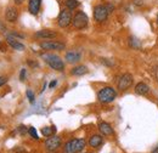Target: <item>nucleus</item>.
<instances>
[{
  "mask_svg": "<svg viewBox=\"0 0 158 153\" xmlns=\"http://www.w3.org/2000/svg\"><path fill=\"white\" fill-rule=\"evenodd\" d=\"M129 46L131 49H140L141 48V41L135 37H130L129 38Z\"/></svg>",
  "mask_w": 158,
  "mask_h": 153,
  "instance_id": "20",
  "label": "nucleus"
},
{
  "mask_svg": "<svg viewBox=\"0 0 158 153\" xmlns=\"http://www.w3.org/2000/svg\"><path fill=\"white\" fill-rule=\"evenodd\" d=\"M148 91H150V88H148V85L146 84V83H143V81H140L136 85H135V93L138 94V95H147L148 94Z\"/></svg>",
  "mask_w": 158,
  "mask_h": 153,
  "instance_id": "14",
  "label": "nucleus"
},
{
  "mask_svg": "<svg viewBox=\"0 0 158 153\" xmlns=\"http://www.w3.org/2000/svg\"><path fill=\"white\" fill-rule=\"evenodd\" d=\"M40 5H41V0H29L28 2V10L32 15H37L40 10Z\"/></svg>",
  "mask_w": 158,
  "mask_h": 153,
  "instance_id": "13",
  "label": "nucleus"
},
{
  "mask_svg": "<svg viewBox=\"0 0 158 153\" xmlns=\"http://www.w3.org/2000/svg\"><path fill=\"white\" fill-rule=\"evenodd\" d=\"M99 130L100 133L103 135V136H110V135H113V129L112 126L106 123V122H101L99 124Z\"/></svg>",
  "mask_w": 158,
  "mask_h": 153,
  "instance_id": "12",
  "label": "nucleus"
},
{
  "mask_svg": "<svg viewBox=\"0 0 158 153\" xmlns=\"http://www.w3.org/2000/svg\"><path fill=\"white\" fill-rule=\"evenodd\" d=\"M88 72H89L88 67H86V66H83V64H80V66H76V67L71 71L72 76H84V74H86Z\"/></svg>",
  "mask_w": 158,
  "mask_h": 153,
  "instance_id": "18",
  "label": "nucleus"
},
{
  "mask_svg": "<svg viewBox=\"0 0 158 153\" xmlns=\"http://www.w3.org/2000/svg\"><path fill=\"white\" fill-rule=\"evenodd\" d=\"M56 84H57V81H56V80H52V81L49 84V88H50V89H52V88H55V86H56Z\"/></svg>",
  "mask_w": 158,
  "mask_h": 153,
  "instance_id": "28",
  "label": "nucleus"
},
{
  "mask_svg": "<svg viewBox=\"0 0 158 153\" xmlns=\"http://www.w3.org/2000/svg\"><path fill=\"white\" fill-rule=\"evenodd\" d=\"M88 22H89V19L86 16L85 12L83 11H78L76 12V15L73 16L72 19V23H73V27L77 28V29H83L88 26Z\"/></svg>",
  "mask_w": 158,
  "mask_h": 153,
  "instance_id": "4",
  "label": "nucleus"
},
{
  "mask_svg": "<svg viewBox=\"0 0 158 153\" xmlns=\"http://www.w3.org/2000/svg\"><path fill=\"white\" fill-rule=\"evenodd\" d=\"M35 37L40 39H54L57 37V33L54 32V31H50V29H41V31H38L35 33Z\"/></svg>",
  "mask_w": 158,
  "mask_h": 153,
  "instance_id": "11",
  "label": "nucleus"
},
{
  "mask_svg": "<svg viewBox=\"0 0 158 153\" xmlns=\"http://www.w3.org/2000/svg\"><path fill=\"white\" fill-rule=\"evenodd\" d=\"M5 17L9 22H15L17 17H19V14H17V10L15 7H9L6 10V14H5Z\"/></svg>",
  "mask_w": 158,
  "mask_h": 153,
  "instance_id": "17",
  "label": "nucleus"
},
{
  "mask_svg": "<svg viewBox=\"0 0 158 153\" xmlns=\"http://www.w3.org/2000/svg\"><path fill=\"white\" fill-rule=\"evenodd\" d=\"M6 81H7V78H5V76H0V86H2Z\"/></svg>",
  "mask_w": 158,
  "mask_h": 153,
  "instance_id": "27",
  "label": "nucleus"
},
{
  "mask_svg": "<svg viewBox=\"0 0 158 153\" xmlns=\"http://www.w3.org/2000/svg\"><path fill=\"white\" fill-rule=\"evenodd\" d=\"M116 97H117V93L111 86H105L98 93V98L102 103H110V102L114 101Z\"/></svg>",
  "mask_w": 158,
  "mask_h": 153,
  "instance_id": "3",
  "label": "nucleus"
},
{
  "mask_svg": "<svg viewBox=\"0 0 158 153\" xmlns=\"http://www.w3.org/2000/svg\"><path fill=\"white\" fill-rule=\"evenodd\" d=\"M101 62H102L103 64H106V66H110V67H111V66H113V62H112V61H110L108 58H101Z\"/></svg>",
  "mask_w": 158,
  "mask_h": 153,
  "instance_id": "24",
  "label": "nucleus"
},
{
  "mask_svg": "<svg viewBox=\"0 0 158 153\" xmlns=\"http://www.w3.org/2000/svg\"><path fill=\"white\" fill-rule=\"evenodd\" d=\"M131 84H133V76L130 73H124L118 80V89L120 91L128 90L131 86Z\"/></svg>",
  "mask_w": 158,
  "mask_h": 153,
  "instance_id": "7",
  "label": "nucleus"
},
{
  "mask_svg": "<svg viewBox=\"0 0 158 153\" xmlns=\"http://www.w3.org/2000/svg\"><path fill=\"white\" fill-rule=\"evenodd\" d=\"M0 29H4V27H2V24L0 23Z\"/></svg>",
  "mask_w": 158,
  "mask_h": 153,
  "instance_id": "33",
  "label": "nucleus"
},
{
  "mask_svg": "<svg viewBox=\"0 0 158 153\" xmlns=\"http://www.w3.org/2000/svg\"><path fill=\"white\" fill-rule=\"evenodd\" d=\"M40 48L43 50H63L66 48V45L60 41H54V40H49V41H43L40 43Z\"/></svg>",
  "mask_w": 158,
  "mask_h": 153,
  "instance_id": "9",
  "label": "nucleus"
},
{
  "mask_svg": "<svg viewBox=\"0 0 158 153\" xmlns=\"http://www.w3.org/2000/svg\"><path fill=\"white\" fill-rule=\"evenodd\" d=\"M85 140L84 139H73L71 141H68L64 147H63V152L64 153H79L80 151L84 150L85 147Z\"/></svg>",
  "mask_w": 158,
  "mask_h": 153,
  "instance_id": "2",
  "label": "nucleus"
},
{
  "mask_svg": "<svg viewBox=\"0 0 158 153\" xmlns=\"http://www.w3.org/2000/svg\"><path fill=\"white\" fill-rule=\"evenodd\" d=\"M134 4H136L139 6H141V5H143V2L141 1V0H134Z\"/></svg>",
  "mask_w": 158,
  "mask_h": 153,
  "instance_id": "30",
  "label": "nucleus"
},
{
  "mask_svg": "<svg viewBox=\"0 0 158 153\" xmlns=\"http://www.w3.org/2000/svg\"><path fill=\"white\" fill-rule=\"evenodd\" d=\"M61 142H62V141H61V137H60V136L52 135V136H50V137L45 141V147H46L48 151L54 152V151H56L60 146H61Z\"/></svg>",
  "mask_w": 158,
  "mask_h": 153,
  "instance_id": "8",
  "label": "nucleus"
},
{
  "mask_svg": "<svg viewBox=\"0 0 158 153\" xmlns=\"http://www.w3.org/2000/svg\"><path fill=\"white\" fill-rule=\"evenodd\" d=\"M28 133H29V135H31V136H32L33 139H35V140H39V136H38V133H37L35 128L31 126V128L28 129Z\"/></svg>",
  "mask_w": 158,
  "mask_h": 153,
  "instance_id": "22",
  "label": "nucleus"
},
{
  "mask_svg": "<svg viewBox=\"0 0 158 153\" xmlns=\"http://www.w3.org/2000/svg\"><path fill=\"white\" fill-rule=\"evenodd\" d=\"M26 73H27V72H26V69H24V68H22V69H21V73H20L21 81H23V80L26 79Z\"/></svg>",
  "mask_w": 158,
  "mask_h": 153,
  "instance_id": "25",
  "label": "nucleus"
},
{
  "mask_svg": "<svg viewBox=\"0 0 158 153\" xmlns=\"http://www.w3.org/2000/svg\"><path fill=\"white\" fill-rule=\"evenodd\" d=\"M41 57L44 58V61L52 69L59 71V72H62L64 69V63L61 60V57H59L57 55H54V54H44V55H41Z\"/></svg>",
  "mask_w": 158,
  "mask_h": 153,
  "instance_id": "1",
  "label": "nucleus"
},
{
  "mask_svg": "<svg viewBox=\"0 0 158 153\" xmlns=\"http://www.w3.org/2000/svg\"><path fill=\"white\" fill-rule=\"evenodd\" d=\"M80 58H81V54L78 51H69L66 54V61L68 63H76L80 61Z\"/></svg>",
  "mask_w": 158,
  "mask_h": 153,
  "instance_id": "15",
  "label": "nucleus"
},
{
  "mask_svg": "<svg viewBox=\"0 0 158 153\" xmlns=\"http://www.w3.org/2000/svg\"><path fill=\"white\" fill-rule=\"evenodd\" d=\"M6 41H7V44H9L12 49H15V50H17V51H23V50H24V45H23L22 43H20L15 37L10 35V34L6 37Z\"/></svg>",
  "mask_w": 158,
  "mask_h": 153,
  "instance_id": "10",
  "label": "nucleus"
},
{
  "mask_svg": "<svg viewBox=\"0 0 158 153\" xmlns=\"http://www.w3.org/2000/svg\"><path fill=\"white\" fill-rule=\"evenodd\" d=\"M26 94H27V97H28V101H29L31 103H34V98H35V97H34V93H33L32 90H27Z\"/></svg>",
  "mask_w": 158,
  "mask_h": 153,
  "instance_id": "23",
  "label": "nucleus"
},
{
  "mask_svg": "<svg viewBox=\"0 0 158 153\" xmlns=\"http://www.w3.org/2000/svg\"><path fill=\"white\" fill-rule=\"evenodd\" d=\"M103 142V137L101 135H93L90 139H89V145L93 147V148H98L102 145Z\"/></svg>",
  "mask_w": 158,
  "mask_h": 153,
  "instance_id": "16",
  "label": "nucleus"
},
{
  "mask_svg": "<svg viewBox=\"0 0 158 153\" xmlns=\"http://www.w3.org/2000/svg\"><path fill=\"white\" fill-rule=\"evenodd\" d=\"M108 14H110V11L107 10L106 5H96L94 7V19L99 23L105 22L108 17Z\"/></svg>",
  "mask_w": 158,
  "mask_h": 153,
  "instance_id": "5",
  "label": "nucleus"
},
{
  "mask_svg": "<svg viewBox=\"0 0 158 153\" xmlns=\"http://www.w3.org/2000/svg\"><path fill=\"white\" fill-rule=\"evenodd\" d=\"M156 21H157V24H158V15H157V19H156Z\"/></svg>",
  "mask_w": 158,
  "mask_h": 153,
  "instance_id": "34",
  "label": "nucleus"
},
{
  "mask_svg": "<svg viewBox=\"0 0 158 153\" xmlns=\"http://www.w3.org/2000/svg\"><path fill=\"white\" fill-rule=\"evenodd\" d=\"M106 5V7H107V10L110 11V12H112L113 10H114V6L112 5V4H105Z\"/></svg>",
  "mask_w": 158,
  "mask_h": 153,
  "instance_id": "26",
  "label": "nucleus"
},
{
  "mask_svg": "<svg viewBox=\"0 0 158 153\" xmlns=\"http://www.w3.org/2000/svg\"><path fill=\"white\" fill-rule=\"evenodd\" d=\"M0 49H1V43H0Z\"/></svg>",
  "mask_w": 158,
  "mask_h": 153,
  "instance_id": "35",
  "label": "nucleus"
},
{
  "mask_svg": "<svg viewBox=\"0 0 158 153\" xmlns=\"http://www.w3.org/2000/svg\"><path fill=\"white\" fill-rule=\"evenodd\" d=\"M152 153H158V146L153 150V151H152Z\"/></svg>",
  "mask_w": 158,
  "mask_h": 153,
  "instance_id": "32",
  "label": "nucleus"
},
{
  "mask_svg": "<svg viewBox=\"0 0 158 153\" xmlns=\"http://www.w3.org/2000/svg\"><path fill=\"white\" fill-rule=\"evenodd\" d=\"M19 131H20L21 134H23V133H26V126H23V125H21L20 128H19Z\"/></svg>",
  "mask_w": 158,
  "mask_h": 153,
  "instance_id": "29",
  "label": "nucleus"
},
{
  "mask_svg": "<svg viewBox=\"0 0 158 153\" xmlns=\"http://www.w3.org/2000/svg\"><path fill=\"white\" fill-rule=\"evenodd\" d=\"M56 133V126H44L41 129V134L44 135L45 137H50Z\"/></svg>",
  "mask_w": 158,
  "mask_h": 153,
  "instance_id": "19",
  "label": "nucleus"
},
{
  "mask_svg": "<svg viewBox=\"0 0 158 153\" xmlns=\"http://www.w3.org/2000/svg\"><path fill=\"white\" fill-rule=\"evenodd\" d=\"M14 1H15V2L17 4V5H21V4H22V2L24 1V0H14Z\"/></svg>",
  "mask_w": 158,
  "mask_h": 153,
  "instance_id": "31",
  "label": "nucleus"
},
{
  "mask_svg": "<svg viewBox=\"0 0 158 153\" xmlns=\"http://www.w3.org/2000/svg\"><path fill=\"white\" fill-rule=\"evenodd\" d=\"M64 5H66V7L68 10H74L79 6V1L78 0H66Z\"/></svg>",
  "mask_w": 158,
  "mask_h": 153,
  "instance_id": "21",
  "label": "nucleus"
},
{
  "mask_svg": "<svg viewBox=\"0 0 158 153\" xmlns=\"http://www.w3.org/2000/svg\"><path fill=\"white\" fill-rule=\"evenodd\" d=\"M57 23L61 28H66L72 23V14L68 9H64L60 12L59 19H57Z\"/></svg>",
  "mask_w": 158,
  "mask_h": 153,
  "instance_id": "6",
  "label": "nucleus"
}]
</instances>
